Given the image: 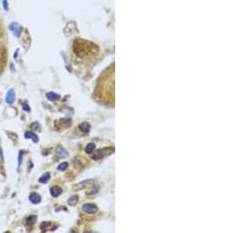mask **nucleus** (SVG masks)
Here are the masks:
<instances>
[{
	"mask_svg": "<svg viewBox=\"0 0 235 233\" xmlns=\"http://www.w3.org/2000/svg\"><path fill=\"white\" fill-rule=\"evenodd\" d=\"M73 52L79 59L91 60L97 56L99 49L93 43L82 39H76L73 41Z\"/></svg>",
	"mask_w": 235,
	"mask_h": 233,
	"instance_id": "f257e3e1",
	"label": "nucleus"
},
{
	"mask_svg": "<svg viewBox=\"0 0 235 233\" xmlns=\"http://www.w3.org/2000/svg\"><path fill=\"white\" fill-rule=\"evenodd\" d=\"M9 59V49L6 39L0 40V76L4 72Z\"/></svg>",
	"mask_w": 235,
	"mask_h": 233,
	"instance_id": "f03ea898",
	"label": "nucleus"
},
{
	"mask_svg": "<svg viewBox=\"0 0 235 233\" xmlns=\"http://www.w3.org/2000/svg\"><path fill=\"white\" fill-rule=\"evenodd\" d=\"M83 209V211L85 212L86 214H95L96 212L97 211V206H95L94 204H92V203H86L82 206Z\"/></svg>",
	"mask_w": 235,
	"mask_h": 233,
	"instance_id": "7ed1b4c3",
	"label": "nucleus"
},
{
	"mask_svg": "<svg viewBox=\"0 0 235 233\" xmlns=\"http://www.w3.org/2000/svg\"><path fill=\"white\" fill-rule=\"evenodd\" d=\"M29 200L33 204H39L42 201V197L39 193L33 192L29 195Z\"/></svg>",
	"mask_w": 235,
	"mask_h": 233,
	"instance_id": "20e7f679",
	"label": "nucleus"
},
{
	"mask_svg": "<svg viewBox=\"0 0 235 233\" xmlns=\"http://www.w3.org/2000/svg\"><path fill=\"white\" fill-rule=\"evenodd\" d=\"M50 194L53 197H58L59 196H61L62 192H63V189L61 188L58 185H54L53 187L50 188Z\"/></svg>",
	"mask_w": 235,
	"mask_h": 233,
	"instance_id": "39448f33",
	"label": "nucleus"
},
{
	"mask_svg": "<svg viewBox=\"0 0 235 233\" xmlns=\"http://www.w3.org/2000/svg\"><path fill=\"white\" fill-rule=\"evenodd\" d=\"M55 155L56 156L58 157V158H61V159L67 158V157H68V156H69L68 152L62 147H58L56 149Z\"/></svg>",
	"mask_w": 235,
	"mask_h": 233,
	"instance_id": "423d86ee",
	"label": "nucleus"
},
{
	"mask_svg": "<svg viewBox=\"0 0 235 233\" xmlns=\"http://www.w3.org/2000/svg\"><path fill=\"white\" fill-rule=\"evenodd\" d=\"M14 100H15V91L13 89H10L6 93V102L7 104H13Z\"/></svg>",
	"mask_w": 235,
	"mask_h": 233,
	"instance_id": "0eeeda50",
	"label": "nucleus"
},
{
	"mask_svg": "<svg viewBox=\"0 0 235 233\" xmlns=\"http://www.w3.org/2000/svg\"><path fill=\"white\" fill-rule=\"evenodd\" d=\"M90 128H91V126H90V124L89 123H87V122H84V123H80L79 125V129L80 131H82V132L83 133H86V134L89 132Z\"/></svg>",
	"mask_w": 235,
	"mask_h": 233,
	"instance_id": "6e6552de",
	"label": "nucleus"
},
{
	"mask_svg": "<svg viewBox=\"0 0 235 233\" xmlns=\"http://www.w3.org/2000/svg\"><path fill=\"white\" fill-rule=\"evenodd\" d=\"M25 138L26 139H31L34 143H37L39 141V137L35 134L30 131H27L25 133Z\"/></svg>",
	"mask_w": 235,
	"mask_h": 233,
	"instance_id": "1a4fd4ad",
	"label": "nucleus"
},
{
	"mask_svg": "<svg viewBox=\"0 0 235 233\" xmlns=\"http://www.w3.org/2000/svg\"><path fill=\"white\" fill-rule=\"evenodd\" d=\"M46 98L48 99L49 101H58V100H60V98H61V96L59 95V94H57V93H56L53 92L47 93L46 94Z\"/></svg>",
	"mask_w": 235,
	"mask_h": 233,
	"instance_id": "9d476101",
	"label": "nucleus"
},
{
	"mask_svg": "<svg viewBox=\"0 0 235 233\" xmlns=\"http://www.w3.org/2000/svg\"><path fill=\"white\" fill-rule=\"evenodd\" d=\"M49 180H50V174L49 172H46L45 174H43L42 177L39 179V182L42 183V184H46V183H48Z\"/></svg>",
	"mask_w": 235,
	"mask_h": 233,
	"instance_id": "9b49d317",
	"label": "nucleus"
},
{
	"mask_svg": "<svg viewBox=\"0 0 235 233\" xmlns=\"http://www.w3.org/2000/svg\"><path fill=\"white\" fill-rule=\"evenodd\" d=\"M37 221V216L35 215H31L29 217L27 218L26 219V224L29 225V226H31L36 223Z\"/></svg>",
	"mask_w": 235,
	"mask_h": 233,
	"instance_id": "f8f14e48",
	"label": "nucleus"
},
{
	"mask_svg": "<svg viewBox=\"0 0 235 233\" xmlns=\"http://www.w3.org/2000/svg\"><path fill=\"white\" fill-rule=\"evenodd\" d=\"M104 150H105V148H104V149H100V150H97V152H96V154L93 156V160H99V159L102 158L103 156H105V151Z\"/></svg>",
	"mask_w": 235,
	"mask_h": 233,
	"instance_id": "ddd939ff",
	"label": "nucleus"
},
{
	"mask_svg": "<svg viewBox=\"0 0 235 233\" xmlns=\"http://www.w3.org/2000/svg\"><path fill=\"white\" fill-rule=\"evenodd\" d=\"M51 224H52V222H50V221H43L40 224V228L43 232H46V231H48V228Z\"/></svg>",
	"mask_w": 235,
	"mask_h": 233,
	"instance_id": "4468645a",
	"label": "nucleus"
},
{
	"mask_svg": "<svg viewBox=\"0 0 235 233\" xmlns=\"http://www.w3.org/2000/svg\"><path fill=\"white\" fill-rule=\"evenodd\" d=\"M78 200H79V196H72L71 197H70L68 200H67V203L69 204L70 206H75L78 202Z\"/></svg>",
	"mask_w": 235,
	"mask_h": 233,
	"instance_id": "2eb2a0df",
	"label": "nucleus"
},
{
	"mask_svg": "<svg viewBox=\"0 0 235 233\" xmlns=\"http://www.w3.org/2000/svg\"><path fill=\"white\" fill-rule=\"evenodd\" d=\"M95 148H96L95 144H93V143H89V144H88L87 145H86L85 151H86V153H88V154L92 153V152H93V151L95 149Z\"/></svg>",
	"mask_w": 235,
	"mask_h": 233,
	"instance_id": "dca6fc26",
	"label": "nucleus"
},
{
	"mask_svg": "<svg viewBox=\"0 0 235 233\" xmlns=\"http://www.w3.org/2000/svg\"><path fill=\"white\" fill-rule=\"evenodd\" d=\"M68 167V163L67 162H64V163H61L58 166H57V170L60 171H64Z\"/></svg>",
	"mask_w": 235,
	"mask_h": 233,
	"instance_id": "f3484780",
	"label": "nucleus"
},
{
	"mask_svg": "<svg viewBox=\"0 0 235 233\" xmlns=\"http://www.w3.org/2000/svg\"><path fill=\"white\" fill-rule=\"evenodd\" d=\"M31 129H33L34 130H39V127H40V125L39 123H37V122H35V123H33L32 124H31Z\"/></svg>",
	"mask_w": 235,
	"mask_h": 233,
	"instance_id": "a211bd4d",
	"label": "nucleus"
},
{
	"mask_svg": "<svg viewBox=\"0 0 235 233\" xmlns=\"http://www.w3.org/2000/svg\"><path fill=\"white\" fill-rule=\"evenodd\" d=\"M23 109H24L25 111H28V112H29L31 111L30 107L28 106V104H23Z\"/></svg>",
	"mask_w": 235,
	"mask_h": 233,
	"instance_id": "6ab92c4d",
	"label": "nucleus"
},
{
	"mask_svg": "<svg viewBox=\"0 0 235 233\" xmlns=\"http://www.w3.org/2000/svg\"><path fill=\"white\" fill-rule=\"evenodd\" d=\"M22 156H23V152H21L20 154H19V158H18V165L20 166L22 162Z\"/></svg>",
	"mask_w": 235,
	"mask_h": 233,
	"instance_id": "aec40b11",
	"label": "nucleus"
}]
</instances>
